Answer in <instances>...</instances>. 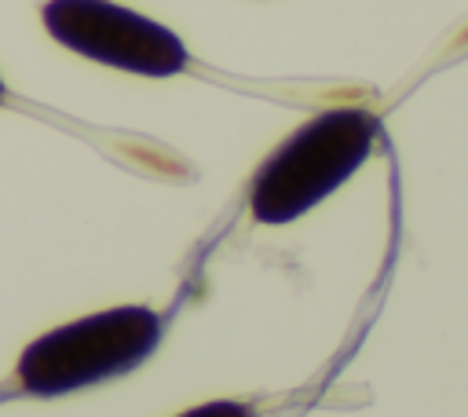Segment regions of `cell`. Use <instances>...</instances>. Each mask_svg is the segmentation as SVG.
I'll return each instance as SVG.
<instances>
[{"mask_svg": "<svg viewBox=\"0 0 468 417\" xmlns=\"http://www.w3.org/2000/svg\"><path fill=\"white\" fill-rule=\"evenodd\" d=\"M380 113L369 106H333L296 124L252 172L245 208L260 227H285L333 198L377 150Z\"/></svg>", "mask_w": 468, "mask_h": 417, "instance_id": "6da1fadb", "label": "cell"}, {"mask_svg": "<svg viewBox=\"0 0 468 417\" xmlns=\"http://www.w3.org/2000/svg\"><path fill=\"white\" fill-rule=\"evenodd\" d=\"M168 315L150 304L88 311L33 337L11 369V391L33 399L73 395L139 369L165 340Z\"/></svg>", "mask_w": 468, "mask_h": 417, "instance_id": "7a4b0ae2", "label": "cell"}, {"mask_svg": "<svg viewBox=\"0 0 468 417\" xmlns=\"http://www.w3.org/2000/svg\"><path fill=\"white\" fill-rule=\"evenodd\" d=\"M40 22L58 48L132 77L165 80L194 70V55L176 29L117 0H44Z\"/></svg>", "mask_w": 468, "mask_h": 417, "instance_id": "3957f363", "label": "cell"}, {"mask_svg": "<svg viewBox=\"0 0 468 417\" xmlns=\"http://www.w3.org/2000/svg\"><path fill=\"white\" fill-rule=\"evenodd\" d=\"M176 417H260V410L249 399H208V402H197Z\"/></svg>", "mask_w": 468, "mask_h": 417, "instance_id": "277c9868", "label": "cell"}, {"mask_svg": "<svg viewBox=\"0 0 468 417\" xmlns=\"http://www.w3.org/2000/svg\"><path fill=\"white\" fill-rule=\"evenodd\" d=\"M11 102V88H7V80L0 77V106H7Z\"/></svg>", "mask_w": 468, "mask_h": 417, "instance_id": "5b68a950", "label": "cell"}]
</instances>
